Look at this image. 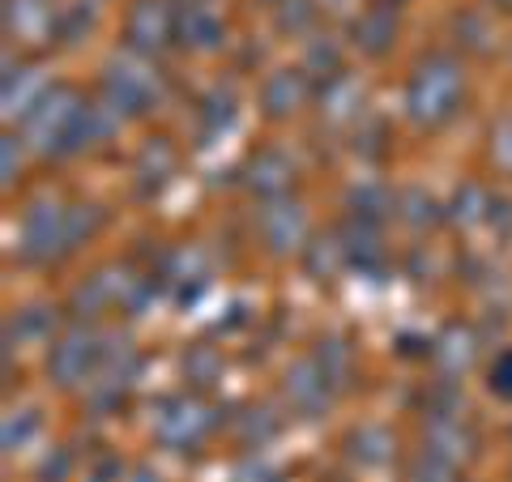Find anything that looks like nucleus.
I'll list each match as a JSON object with an SVG mask.
<instances>
[{"label": "nucleus", "mask_w": 512, "mask_h": 482, "mask_svg": "<svg viewBox=\"0 0 512 482\" xmlns=\"http://www.w3.org/2000/svg\"><path fill=\"white\" fill-rule=\"evenodd\" d=\"M137 482H158V474H150V470H137Z\"/></svg>", "instance_id": "58836bf2"}, {"label": "nucleus", "mask_w": 512, "mask_h": 482, "mask_svg": "<svg viewBox=\"0 0 512 482\" xmlns=\"http://www.w3.org/2000/svg\"><path fill=\"white\" fill-rule=\"evenodd\" d=\"M342 235V248H346V265H355L363 273H376L384 265V244H380V231L376 222H363V218H350Z\"/></svg>", "instance_id": "2eb2a0df"}, {"label": "nucleus", "mask_w": 512, "mask_h": 482, "mask_svg": "<svg viewBox=\"0 0 512 482\" xmlns=\"http://www.w3.org/2000/svg\"><path fill=\"white\" fill-rule=\"evenodd\" d=\"M18 329V337H52L56 333V308H22L13 316L9 333Z\"/></svg>", "instance_id": "7c9ffc66"}, {"label": "nucleus", "mask_w": 512, "mask_h": 482, "mask_svg": "<svg viewBox=\"0 0 512 482\" xmlns=\"http://www.w3.org/2000/svg\"><path fill=\"white\" fill-rule=\"evenodd\" d=\"M308 94H312V82L303 69H274L261 86V107L269 120H291L308 107Z\"/></svg>", "instance_id": "9b49d317"}, {"label": "nucleus", "mask_w": 512, "mask_h": 482, "mask_svg": "<svg viewBox=\"0 0 512 482\" xmlns=\"http://www.w3.org/2000/svg\"><path fill=\"white\" fill-rule=\"evenodd\" d=\"M333 384H329V376L316 367V359L308 355V359H299V363H291L286 367V376H282V397H286V406L291 410H299V414H320L333 401Z\"/></svg>", "instance_id": "9d476101"}, {"label": "nucleus", "mask_w": 512, "mask_h": 482, "mask_svg": "<svg viewBox=\"0 0 512 482\" xmlns=\"http://www.w3.org/2000/svg\"><path fill=\"white\" fill-rule=\"evenodd\" d=\"M244 184L248 192H256L261 201H278V197H291V184H295V163L286 158L282 150H261L248 158V171H244Z\"/></svg>", "instance_id": "f8f14e48"}, {"label": "nucleus", "mask_w": 512, "mask_h": 482, "mask_svg": "<svg viewBox=\"0 0 512 482\" xmlns=\"http://www.w3.org/2000/svg\"><path fill=\"white\" fill-rule=\"evenodd\" d=\"M303 265H308L312 278H338L346 269V248H342V235H320L312 239L308 248H303Z\"/></svg>", "instance_id": "aec40b11"}, {"label": "nucleus", "mask_w": 512, "mask_h": 482, "mask_svg": "<svg viewBox=\"0 0 512 482\" xmlns=\"http://www.w3.org/2000/svg\"><path fill=\"white\" fill-rule=\"evenodd\" d=\"M397 35V9L393 5H372L355 18V47L363 56H384Z\"/></svg>", "instance_id": "f3484780"}, {"label": "nucleus", "mask_w": 512, "mask_h": 482, "mask_svg": "<svg viewBox=\"0 0 512 482\" xmlns=\"http://www.w3.org/2000/svg\"><path fill=\"white\" fill-rule=\"evenodd\" d=\"M487 158L504 175H512V116H500V120L491 124V133H487Z\"/></svg>", "instance_id": "c756f323"}, {"label": "nucleus", "mask_w": 512, "mask_h": 482, "mask_svg": "<svg viewBox=\"0 0 512 482\" xmlns=\"http://www.w3.org/2000/svg\"><path fill=\"white\" fill-rule=\"evenodd\" d=\"M30 82H35V69H26V64H13L9 60V69H5V111L13 116V111H18V116H26L30 107H35L43 94H30Z\"/></svg>", "instance_id": "4be33fe9"}, {"label": "nucleus", "mask_w": 512, "mask_h": 482, "mask_svg": "<svg viewBox=\"0 0 512 482\" xmlns=\"http://www.w3.org/2000/svg\"><path fill=\"white\" fill-rule=\"evenodd\" d=\"M82 94L73 86H52L43 90V99L22 116V141L43 158L73 154V133L82 120Z\"/></svg>", "instance_id": "f03ea898"}, {"label": "nucleus", "mask_w": 512, "mask_h": 482, "mask_svg": "<svg viewBox=\"0 0 512 482\" xmlns=\"http://www.w3.org/2000/svg\"><path fill=\"white\" fill-rule=\"evenodd\" d=\"M491 197L478 184H466V188H457V197H453V218L461 222V227H474V222H483L491 218Z\"/></svg>", "instance_id": "c85d7f7f"}, {"label": "nucleus", "mask_w": 512, "mask_h": 482, "mask_svg": "<svg viewBox=\"0 0 512 482\" xmlns=\"http://www.w3.org/2000/svg\"><path fill=\"white\" fill-rule=\"evenodd\" d=\"M77 248L73 235V205H60L52 197H39L26 205L22 231H18V252L30 265H52L64 252Z\"/></svg>", "instance_id": "7ed1b4c3"}, {"label": "nucleus", "mask_w": 512, "mask_h": 482, "mask_svg": "<svg viewBox=\"0 0 512 482\" xmlns=\"http://www.w3.org/2000/svg\"><path fill=\"white\" fill-rule=\"evenodd\" d=\"M103 350L107 337L90 325H73L64 329L52 350H47V376H52L60 389H77V384H90L94 372L103 367Z\"/></svg>", "instance_id": "39448f33"}, {"label": "nucleus", "mask_w": 512, "mask_h": 482, "mask_svg": "<svg viewBox=\"0 0 512 482\" xmlns=\"http://www.w3.org/2000/svg\"><path fill=\"white\" fill-rule=\"evenodd\" d=\"M5 26L18 39H43V35H52L56 13H52L47 0H9L5 5Z\"/></svg>", "instance_id": "a211bd4d"}, {"label": "nucleus", "mask_w": 512, "mask_h": 482, "mask_svg": "<svg viewBox=\"0 0 512 482\" xmlns=\"http://www.w3.org/2000/svg\"><path fill=\"white\" fill-rule=\"evenodd\" d=\"M184 5H205V0H184Z\"/></svg>", "instance_id": "ea45409f"}, {"label": "nucleus", "mask_w": 512, "mask_h": 482, "mask_svg": "<svg viewBox=\"0 0 512 482\" xmlns=\"http://www.w3.org/2000/svg\"><path fill=\"white\" fill-rule=\"evenodd\" d=\"M227 39V22L214 5H184L175 13V43L192 47V52H214Z\"/></svg>", "instance_id": "ddd939ff"}, {"label": "nucleus", "mask_w": 512, "mask_h": 482, "mask_svg": "<svg viewBox=\"0 0 512 482\" xmlns=\"http://www.w3.org/2000/svg\"><path fill=\"white\" fill-rule=\"evenodd\" d=\"M22 146L26 141L18 137V133H5V141H0V154H5V175H0V180H5V188L18 180V167H22Z\"/></svg>", "instance_id": "4c0bfd02"}, {"label": "nucleus", "mask_w": 512, "mask_h": 482, "mask_svg": "<svg viewBox=\"0 0 512 482\" xmlns=\"http://www.w3.org/2000/svg\"><path fill=\"white\" fill-rule=\"evenodd\" d=\"M124 43L133 56H146V60L167 52L175 43V9L167 0H133V9L124 18Z\"/></svg>", "instance_id": "0eeeda50"}, {"label": "nucleus", "mask_w": 512, "mask_h": 482, "mask_svg": "<svg viewBox=\"0 0 512 482\" xmlns=\"http://www.w3.org/2000/svg\"><path fill=\"white\" fill-rule=\"evenodd\" d=\"M389 210H397V197L380 184H363L350 192V218H363V222H380Z\"/></svg>", "instance_id": "5701e85b"}, {"label": "nucleus", "mask_w": 512, "mask_h": 482, "mask_svg": "<svg viewBox=\"0 0 512 482\" xmlns=\"http://www.w3.org/2000/svg\"><path fill=\"white\" fill-rule=\"evenodd\" d=\"M312 359H316L320 372L329 376L333 389H342L346 372H350V350H346V342H338V337H320L316 350H312Z\"/></svg>", "instance_id": "393cba45"}, {"label": "nucleus", "mask_w": 512, "mask_h": 482, "mask_svg": "<svg viewBox=\"0 0 512 482\" xmlns=\"http://www.w3.org/2000/svg\"><path fill=\"white\" fill-rule=\"evenodd\" d=\"M431 359L440 363L444 376L470 372L474 359H478V337H474L466 325H448V329L436 337V346H431Z\"/></svg>", "instance_id": "dca6fc26"}, {"label": "nucleus", "mask_w": 512, "mask_h": 482, "mask_svg": "<svg viewBox=\"0 0 512 482\" xmlns=\"http://www.w3.org/2000/svg\"><path fill=\"white\" fill-rule=\"evenodd\" d=\"M214 431V414L201 397H167L163 406L154 410V440L184 453V448H201L205 436Z\"/></svg>", "instance_id": "423d86ee"}, {"label": "nucleus", "mask_w": 512, "mask_h": 482, "mask_svg": "<svg viewBox=\"0 0 512 482\" xmlns=\"http://www.w3.org/2000/svg\"><path fill=\"white\" fill-rule=\"evenodd\" d=\"M491 380V393L495 397H504V401H512V346L508 350H500V355H495V363H491V372H487Z\"/></svg>", "instance_id": "f704fd0d"}, {"label": "nucleus", "mask_w": 512, "mask_h": 482, "mask_svg": "<svg viewBox=\"0 0 512 482\" xmlns=\"http://www.w3.org/2000/svg\"><path fill=\"white\" fill-rule=\"evenodd\" d=\"M397 218L410 222L414 231H423V227H431V222H440V205L431 201L423 188H406L402 197H397Z\"/></svg>", "instance_id": "a878e982"}, {"label": "nucleus", "mask_w": 512, "mask_h": 482, "mask_svg": "<svg viewBox=\"0 0 512 482\" xmlns=\"http://www.w3.org/2000/svg\"><path fill=\"white\" fill-rule=\"evenodd\" d=\"M410 482H457V465H448L431 453H419V461L410 465Z\"/></svg>", "instance_id": "473e14b6"}, {"label": "nucleus", "mask_w": 512, "mask_h": 482, "mask_svg": "<svg viewBox=\"0 0 512 482\" xmlns=\"http://www.w3.org/2000/svg\"><path fill=\"white\" fill-rule=\"evenodd\" d=\"M184 376H188V384H197V389H210L222 376V355L214 346H192L184 355Z\"/></svg>", "instance_id": "bb28decb"}, {"label": "nucleus", "mask_w": 512, "mask_h": 482, "mask_svg": "<svg viewBox=\"0 0 512 482\" xmlns=\"http://www.w3.org/2000/svg\"><path fill=\"white\" fill-rule=\"evenodd\" d=\"M35 427H39V419H35V414H30V410H13L9 414V419H5V453H18V448L30 440V436H35Z\"/></svg>", "instance_id": "72a5a7b5"}, {"label": "nucleus", "mask_w": 512, "mask_h": 482, "mask_svg": "<svg viewBox=\"0 0 512 482\" xmlns=\"http://www.w3.org/2000/svg\"><path fill=\"white\" fill-rule=\"evenodd\" d=\"M231 482H282V474L274 470L269 461H244V465H235V474H231Z\"/></svg>", "instance_id": "e433bc0d"}, {"label": "nucleus", "mask_w": 512, "mask_h": 482, "mask_svg": "<svg viewBox=\"0 0 512 482\" xmlns=\"http://www.w3.org/2000/svg\"><path fill=\"white\" fill-rule=\"evenodd\" d=\"M261 239H265V248L274 256L308 248V244H303V239H308V210H303L299 201H291V197L265 201V210H261Z\"/></svg>", "instance_id": "1a4fd4ad"}, {"label": "nucleus", "mask_w": 512, "mask_h": 482, "mask_svg": "<svg viewBox=\"0 0 512 482\" xmlns=\"http://www.w3.org/2000/svg\"><path fill=\"white\" fill-rule=\"evenodd\" d=\"M235 431H239V444L244 448H261V444H269L278 436V414H269L265 406H252V410L239 414Z\"/></svg>", "instance_id": "b1692460"}, {"label": "nucleus", "mask_w": 512, "mask_h": 482, "mask_svg": "<svg viewBox=\"0 0 512 482\" xmlns=\"http://www.w3.org/2000/svg\"><path fill=\"white\" fill-rule=\"evenodd\" d=\"M312 18H316L312 0H286V5H278V26L282 30H303Z\"/></svg>", "instance_id": "c9c22d12"}, {"label": "nucleus", "mask_w": 512, "mask_h": 482, "mask_svg": "<svg viewBox=\"0 0 512 482\" xmlns=\"http://www.w3.org/2000/svg\"><path fill=\"white\" fill-rule=\"evenodd\" d=\"M235 116V94L231 90H214L210 99L201 103V120H205V128H210V133H218L222 124H227Z\"/></svg>", "instance_id": "2f4dec72"}, {"label": "nucleus", "mask_w": 512, "mask_h": 482, "mask_svg": "<svg viewBox=\"0 0 512 482\" xmlns=\"http://www.w3.org/2000/svg\"><path fill=\"white\" fill-rule=\"evenodd\" d=\"M103 99L120 116H150L163 103V77H158L146 56H111L103 69Z\"/></svg>", "instance_id": "20e7f679"}, {"label": "nucleus", "mask_w": 512, "mask_h": 482, "mask_svg": "<svg viewBox=\"0 0 512 482\" xmlns=\"http://www.w3.org/2000/svg\"><path fill=\"white\" fill-rule=\"evenodd\" d=\"M269 5H286V0H269Z\"/></svg>", "instance_id": "a19ab883"}, {"label": "nucleus", "mask_w": 512, "mask_h": 482, "mask_svg": "<svg viewBox=\"0 0 512 482\" xmlns=\"http://www.w3.org/2000/svg\"><path fill=\"white\" fill-rule=\"evenodd\" d=\"M303 73L308 77H338L342 73V52H338V43L333 39H312L308 43V60H303Z\"/></svg>", "instance_id": "cd10ccee"}, {"label": "nucleus", "mask_w": 512, "mask_h": 482, "mask_svg": "<svg viewBox=\"0 0 512 482\" xmlns=\"http://www.w3.org/2000/svg\"><path fill=\"white\" fill-rule=\"evenodd\" d=\"M359 103H363V94H359V86L350 82L346 73L329 77L325 90H320V111H325V120H333V124H350V120H359V111H363Z\"/></svg>", "instance_id": "6ab92c4d"}, {"label": "nucleus", "mask_w": 512, "mask_h": 482, "mask_svg": "<svg viewBox=\"0 0 512 482\" xmlns=\"http://www.w3.org/2000/svg\"><path fill=\"white\" fill-rule=\"evenodd\" d=\"M175 146L167 137H150L146 146H141V154H137V163H133V175H137V192L141 197H154L158 188H163L171 175H175Z\"/></svg>", "instance_id": "4468645a"}, {"label": "nucleus", "mask_w": 512, "mask_h": 482, "mask_svg": "<svg viewBox=\"0 0 512 482\" xmlns=\"http://www.w3.org/2000/svg\"><path fill=\"white\" fill-rule=\"evenodd\" d=\"M423 453L448 465H466L478 453V436L457 410H431L423 423Z\"/></svg>", "instance_id": "6e6552de"}, {"label": "nucleus", "mask_w": 512, "mask_h": 482, "mask_svg": "<svg viewBox=\"0 0 512 482\" xmlns=\"http://www.w3.org/2000/svg\"><path fill=\"white\" fill-rule=\"evenodd\" d=\"M466 99V73L448 52H431L414 64L406 82V116L419 128H440L457 116Z\"/></svg>", "instance_id": "f257e3e1"}, {"label": "nucleus", "mask_w": 512, "mask_h": 482, "mask_svg": "<svg viewBox=\"0 0 512 482\" xmlns=\"http://www.w3.org/2000/svg\"><path fill=\"white\" fill-rule=\"evenodd\" d=\"M346 453L355 457L359 465H384L393 457V436L384 427H359V431H350V440H346Z\"/></svg>", "instance_id": "412c9836"}]
</instances>
